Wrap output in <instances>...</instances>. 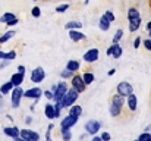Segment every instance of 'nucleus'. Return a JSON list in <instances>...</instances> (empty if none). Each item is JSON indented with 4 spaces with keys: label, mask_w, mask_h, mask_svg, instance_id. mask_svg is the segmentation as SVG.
I'll use <instances>...</instances> for the list:
<instances>
[{
    "label": "nucleus",
    "mask_w": 151,
    "mask_h": 141,
    "mask_svg": "<svg viewBox=\"0 0 151 141\" xmlns=\"http://www.w3.org/2000/svg\"><path fill=\"white\" fill-rule=\"evenodd\" d=\"M78 98V91L75 90V88H72V90H69L66 95L63 97V100H62V107H68V106H72L73 104V101Z\"/></svg>",
    "instance_id": "1"
},
{
    "label": "nucleus",
    "mask_w": 151,
    "mask_h": 141,
    "mask_svg": "<svg viewBox=\"0 0 151 141\" xmlns=\"http://www.w3.org/2000/svg\"><path fill=\"white\" fill-rule=\"evenodd\" d=\"M139 44H141V38L138 37V38L134 41V47H135V48H138V47H139Z\"/></svg>",
    "instance_id": "39"
},
{
    "label": "nucleus",
    "mask_w": 151,
    "mask_h": 141,
    "mask_svg": "<svg viewBox=\"0 0 151 141\" xmlns=\"http://www.w3.org/2000/svg\"><path fill=\"white\" fill-rule=\"evenodd\" d=\"M44 95H46V97H47L49 100L54 98V93H53V91H46V93H44Z\"/></svg>",
    "instance_id": "38"
},
{
    "label": "nucleus",
    "mask_w": 151,
    "mask_h": 141,
    "mask_svg": "<svg viewBox=\"0 0 151 141\" xmlns=\"http://www.w3.org/2000/svg\"><path fill=\"white\" fill-rule=\"evenodd\" d=\"M129 22H131V24H129V30H131V33H134V31H137V30L139 28L141 19L137 18V19H132V21H129Z\"/></svg>",
    "instance_id": "20"
},
{
    "label": "nucleus",
    "mask_w": 151,
    "mask_h": 141,
    "mask_svg": "<svg viewBox=\"0 0 151 141\" xmlns=\"http://www.w3.org/2000/svg\"><path fill=\"white\" fill-rule=\"evenodd\" d=\"M91 141H103V140H101V137H94Z\"/></svg>",
    "instance_id": "43"
},
{
    "label": "nucleus",
    "mask_w": 151,
    "mask_h": 141,
    "mask_svg": "<svg viewBox=\"0 0 151 141\" xmlns=\"http://www.w3.org/2000/svg\"><path fill=\"white\" fill-rule=\"evenodd\" d=\"M110 138H111V137H110V134H109V132H104V134L101 135V140L103 141H110Z\"/></svg>",
    "instance_id": "37"
},
{
    "label": "nucleus",
    "mask_w": 151,
    "mask_h": 141,
    "mask_svg": "<svg viewBox=\"0 0 151 141\" xmlns=\"http://www.w3.org/2000/svg\"><path fill=\"white\" fill-rule=\"evenodd\" d=\"M111 104H116V106L123 107V95H120V94H114V95L111 97Z\"/></svg>",
    "instance_id": "18"
},
{
    "label": "nucleus",
    "mask_w": 151,
    "mask_h": 141,
    "mask_svg": "<svg viewBox=\"0 0 151 141\" xmlns=\"http://www.w3.org/2000/svg\"><path fill=\"white\" fill-rule=\"evenodd\" d=\"M100 28L103 30V31H107V30L110 28V21H109L106 16H101V19H100Z\"/></svg>",
    "instance_id": "22"
},
{
    "label": "nucleus",
    "mask_w": 151,
    "mask_h": 141,
    "mask_svg": "<svg viewBox=\"0 0 151 141\" xmlns=\"http://www.w3.org/2000/svg\"><path fill=\"white\" fill-rule=\"evenodd\" d=\"M69 37H70V40H73V41H79V40H84V38H85V35H84L82 33H79V31H70V33H69Z\"/></svg>",
    "instance_id": "17"
},
{
    "label": "nucleus",
    "mask_w": 151,
    "mask_h": 141,
    "mask_svg": "<svg viewBox=\"0 0 151 141\" xmlns=\"http://www.w3.org/2000/svg\"><path fill=\"white\" fill-rule=\"evenodd\" d=\"M120 112H122V107H120V106H116V104H111V106H110V113H111V116H117V115H120Z\"/></svg>",
    "instance_id": "25"
},
{
    "label": "nucleus",
    "mask_w": 151,
    "mask_h": 141,
    "mask_svg": "<svg viewBox=\"0 0 151 141\" xmlns=\"http://www.w3.org/2000/svg\"><path fill=\"white\" fill-rule=\"evenodd\" d=\"M128 107H129V110H132V112L137 110V97H135V94H131V95L128 97Z\"/></svg>",
    "instance_id": "15"
},
{
    "label": "nucleus",
    "mask_w": 151,
    "mask_h": 141,
    "mask_svg": "<svg viewBox=\"0 0 151 141\" xmlns=\"http://www.w3.org/2000/svg\"><path fill=\"white\" fill-rule=\"evenodd\" d=\"M69 77H73V72L72 71H68L66 69V71L62 72V78H69Z\"/></svg>",
    "instance_id": "34"
},
{
    "label": "nucleus",
    "mask_w": 151,
    "mask_h": 141,
    "mask_svg": "<svg viewBox=\"0 0 151 141\" xmlns=\"http://www.w3.org/2000/svg\"><path fill=\"white\" fill-rule=\"evenodd\" d=\"M128 18H129V21L139 18V13H138V10H137L135 7H131V9H129V12H128Z\"/></svg>",
    "instance_id": "24"
},
{
    "label": "nucleus",
    "mask_w": 151,
    "mask_h": 141,
    "mask_svg": "<svg viewBox=\"0 0 151 141\" xmlns=\"http://www.w3.org/2000/svg\"><path fill=\"white\" fill-rule=\"evenodd\" d=\"M150 37H151V31H150Z\"/></svg>",
    "instance_id": "46"
},
{
    "label": "nucleus",
    "mask_w": 151,
    "mask_h": 141,
    "mask_svg": "<svg viewBox=\"0 0 151 141\" xmlns=\"http://www.w3.org/2000/svg\"><path fill=\"white\" fill-rule=\"evenodd\" d=\"M15 141H27V140H24V138H19V137H18V138H15Z\"/></svg>",
    "instance_id": "45"
},
{
    "label": "nucleus",
    "mask_w": 151,
    "mask_h": 141,
    "mask_svg": "<svg viewBox=\"0 0 151 141\" xmlns=\"http://www.w3.org/2000/svg\"><path fill=\"white\" fill-rule=\"evenodd\" d=\"M54 100H56V103H62V100H63V97L66 95L68 93V88H66V84L65 82H60L56 88H54Z\"/></svg>",
    "instance_id": "2"
},
{
    "label": "nucleus",
    "mask_w": 151,
    "mask_h": 141,
    "mask_svg": "<svg viewBox=\"0 0 151 141\" xmlns=\"http://www.w3.org/2000/svg\"><path fill=\"white\" fill-rule=\"evenodd\" d=\"M147 28H148V31H151V21L148 22V25H147Z\"/></svg>",
    "instance_id": "44"
},
{
    "label": "nucleus",
    "mask_w": 151,
    "mask_h": 141,
    "mask_svg": "<svg viewBox=\"0 0 151 141\" xmlns=\"http://www.w3.org/2000/svg\"><path fill=\"white\" fill-rule=\"evenodd\" d=\"M76 122H78V118H76V116H70V115H69V116L63 118V121H62V132H63V134L68 132L69 128L73 127Z\"/></svg>",
    "instance_id": "4"
},
{
    "label": "nucleus",
    "mask_w": 151,
    "mask_h": 141,
    "mask_svg": "<svg viewBox=\"0 0 151 141\" xmlns=\"http://www.w3.org/2000/svg\"><path fill=\"white\" fill-rule=\"evenodd\" d=\"M85 82H84V78L82 77H79V75H73V78H72V88H75L78 93H82V91H85Z\"/></svg>",
    "instance_id": "3"
},
{
    "label": "nucleus",
    "mask_w": 151,
    "mask_h": 141,
    "mask_svg": "<svg viewBox=\"0 0 151 141\" xmlns=\"http://www.w3.org/2000/svg\"><path fill=\"white\" fill-rule=\"evenodd\" d=\"M18 71H19V74H25V68L21 65V66H18Z\"/></svg>",
    "instance_id": "42"
},
{
    "label": "nucleus",
    "mask_w": 151,
    "mask_h": 141,
    "mask_svg": "<svg viewBox=\"0 0 151 141\" xmlns=\"http://www.w3.org/2000/svg\"><path fill=\"white\" fill-rule=\"evenodd\" d=\"M68 4H60V6H57L56 7V12H59V13H62V12H65V10H68Z\"/></svg>",
    "instance_id": "33"
},
{
    "label": "nucleus",
    "mask_w": 151,
    "mask_h": 141,
    "mask_svg": "<svg viewBox=\"0 0 151 141\" xmlns=\"http://www.w3.org/2000/svg\"><path fill=\"white\" fill-rule=\"evenodd\" d=\"M104 16H106L110 22H111V21H114V15H113L111 12H106V13H104Z\"/></svg>",
    "instance_id": "36"
},
{
    "label": "nucleus",
    "mask_w": 151,
    "mask_h": 141,
    "mask_svg": "<svg viewBox=\"0 0 151 141\" xmlns=\"http://www.w3.org/2000/svg\"><path fill=\"white\" fill-rule=\"evenodd\" d=\"M44 1H49V0H44Z\"/></svg>",
    "instance_id": "47"
},
{
    "label": "nucleus",
    "mask_w": 151,
    "mask_h": 141,
    "mask_svg": "<svg viewBox=\"0 0 151 141\" xmlns=\"http://www.w3.org/2000/svg\"><path fill=\"white\" fill-rule=\"evenodd\" d=\"M21 138H24V140H27V141H38L40 135H38L37 132H34V131L22 129V131H21Z\"/></svg>",
    "instance_id": "6"
},
{
    "label": "nucleus",
    "mask_w": 151,
    "mask_h": 141,
    "mask_svg": "<svg viewBox=\"0 0 151 141\" xmlns=\"http://www.w3.org/2000/svg\"><path fill=\"white\" fill-rule=\"evenodd\" d=\"M44 77H46V74H44L43 68H37V69H34L32 74H31V81L38 84V82H41V81L44 80Z\"/></svg>",
    "instance_id": "7"
},
{
    "label": "nucleus",
    "mask_w": 151,
    "mask_h": 141,
    "mask_svg": "<svg viewBox=\"0 0 151 141\" xmlns=\"http://www.w3.org/2000/svg\"><path fill=\"white\" fill-rule=\"evenodd\" d=\"M66 69H68V71H72V72H75V71H78V69H79V63H78L76 60H70V62H68V65H66Z\"/></svg>",
    "instance_id": "21"
},
{
    "label": "nucleus",
    "mask_w": 151,
    "mask_h": 141,
    "mask_svg": "<svg viewBox=\"0 0 151 141\" xmlns=\"http://www.w3.org/2000/svg\"><path fill=\"white\" fill-rule=\"evenodd\" d=\"M34 1H37V0H34Z\"/></svg>",
    "instance_id": "48"
},
{
    "label": "nucleus",
    "mask_w": 151,
    "mask_h": 141,
    "mask_svg": "<svg viewBox=\"0 0 151 141\" xmlns=\"http://www.w3.org/2000/svg\"><path fill=\"white\" fill-rule=\"evenodd\" d=\"M82 78H84V82H85V84H91V82L94 81V75H93V74H90V72L84 74V77H82Z\"/></svg>",
    "instance_id": "30"
},
{
    "label": "nucleus",
    "mask_w": 151,
    "mask_h": 141,
    "mask_svg": "<svg viewBox=\"0 0 151 141\" xmlns=\"http://www.w3.org/2000/svg\"><path fill=\"white\" fill-rule=\"evenodd\" d=\"M63 140L69 141V140H70V134H69V132H65V134H63Z\"/></svg>",
    "instance_id": "41"
},
{
    "label": "nucleus",
    "mask_w": 151,
    "mask_h": 141,
    "mask_svg": "<svg viewBox=\"0 0 151 141\" xmlns=\"http://www.w3.org/2000/svg\"><path fill=\"white\" fill-rule=\"evenodd\" d=\"M0 57H1V59L12 60V59H15V57H16V53H15V51H9V53H3V51H0Z\"/></svg>",
    "instance_id": "26"
},
{
    "label": "nucleus",
    "mask_w": 151,
    "mask_h": 141,
    "mask_svg": "<svg viewBox=\"0 0 151 141\" xmlns=\"http://www.w3.org/2000/svg\"><path fill=\"white\" fill-rule=\"evenodd\" d=\"M81 113H82L81 106H72V107H70V110H69V115H70V116H76V118H78Z\"/></svg>",
    "instance_id": "23"
},
{
    "label": "nucleus",
    "mask_w": 151,
    "mask_h": 141,
    "mask_svg": "<svg viewBox=\"0 0 151 141\" xmlns=\"http://www.w3.org/2000/svg\"><path fill=\"white\" fill-rule=\"evenodd\" d=\"M85 129H87L88 134L96 135V134L99 132V129H100V122H97V121H90V122H87Z\"/></svg>",
    "instance_id": "8"
},
{
    "label": "nucleus",
    "mask_w": 151,
    "mask_h": 141,
    "mask_svg": "<svg viewBox=\"0 0 151 141\" xmlns=\"http://www.w3.org/2000/svg\"><path fill=\"white\" fill-rule=\"evenodd\" d=\"M132 91H134L132 90V85L129 82H126V81H123V82H120L117 85V94H120L123 97H129L132 94Z\"/></svg>",
    "instance_id": "5"
},
{
    "label": "nucleus",
    "mask_w": 151,
    "mask_h": 141,
    "mask_svg": "<svg viewBox=\"0 0 151 141\" xmlns=\"http://www.w3.org/2000/svg\"><path fill=\"white\" fill-rule=\"evenodd\" d=\"M138 141H151V134H148V132L141 134L139 138H138Z\"/></svg>",
    "instance_id": "32"
},
{
    "label": "nucleus",
    "mask_w": 151,
    "mask_h": 141,
    "mask_svg": "<svg viewBox=\"0 0 151 141\" xmlns=\"http://www.w3.org/2000/svg\"><path fill=\"white\" fill-rule=\"evenodd\" d=\"M13 35H15V31H7L3 37H0V44H1V43H6V41H7L9 38H12Z\"/></svg>",
    "instance_id": "28"
},
{
    "label": "nucleus",
    "mask_w": 151,
    "mask_h": 141,
    "mask_svg": "<svg viewBox=\"0 0 151 141\" xmlns=\"http://www.w3.org/2000/svg\"><path fill=\"white\" fill-rule=\"evenodd\" d=\"M0 21L4 22L6 25H15V24L18 22V19H16V16H15L13 13H4V15L0 18Z\"/></svg>",
    "instance_id": "13"
},
{
    "label": "nucleus",
    "mask_w": 151,
    "mask_h": 141,
    "mask_svg": "<svg viewBox=\"0 0 151 141\" xmlns=\"http://www.w3.org/2000/svg\"><path fill=\"white\" fill-rule=\"evenodd\" d=\"M84 59H85V62H88V63L96 62V60L99 59V50H97V48H91V50H88V51L84 54Z\"/></svg>",
    "instance_id": "10"
},
{
    "label": "nucleus",
    "mask_w": 151,
    "mask_h": 141,
    "mask_svg": "<svg viewBox=\"0 0 151 141\" xmlns=\"http://www.w3.org/2000/svg\"><path fill=\"white\" fill-rule=\"evenodd\" d=\"M40 15H41V10H40V7H34V9H32V16L38 18Z\"/></svg>",
    "instance_id": "35"
},
{
    "label": "nucleus",
    "mask_w": 151,
    "mask_h": 141,
    "mask_svg": "<svg viewBox=\"0 0 151 141\" xmlns=\"http://www.w3.org/2000/svg\"><path fill=\"white\" fill-rule=\"evenodd\" d=\"M44 113H46V116H47V118H50V119L56 118V110H54V106L47 104V106H46V109H44Z\"/></svg>",
    "instance_id": "19"
},
{
    "label": "nucleus",
    "mask_w": 151,
    "mask_h": 141,
    "mask_svg": "<svg viewBox=\"0 0 151 141\" xmlns=\"http://www.w3.org/2000/svg\"><path fill=\"white\" fill-rule=\"evenodd\" d=\"M120 54H122V48H120L119 44H113L111 47H109V50H107V56H113L114 59H119Z\"/></svg>",
    "instance_id": "11"
},
{
    "label": "nucleus",
    "mask_w": 151,
    "mask_h": 141,
    "mask_svg": "<svg viewBox=\"0 0 151 141\" xmlns=\"http://www.w3.org/2000/svg\"><path fill=\"white\" fill-rule=\"evenodd\" d=\"M41 94H43V91L37 87V88H31V90H27L25 93H24V95L25 97H28V98H35V100H38L40 97H41Z\"/></svg>",
    "instance_id": "12"
},
{
    "label": "nucleus",
    "mask_w": 151,
    "mask_h": 141,
    "mask_svg": "<svg viewBox=\"0 0 151 141\" xmlns=\"http://www.w3.org/2000/svg\"><path fill=\"white\" fill-rule=\"evenodd\" d=\"M22 81H24V74H15L13 77H12V80H10V82L13 84V87L16 85V87H19L21 84H22Z\"/></svg>",
    "instance_id": "14"
},
{
    "label": "nucleus",
    "mask_w": 151,
    "mask_h": 141,
    "mask_svg": "<svg viewBox=\"0 0 151 141\" xmlns=\"http://www.w3.org/2000/svg\"><path fill=\"white\" fill-rule=\"evenodd\" d=\"M4 134L9 135V137H12V138H18V135H19L21 132H19V129L15 127V128H4Z\"/></svg>",
    "instance_id": "16"
},
{
    "label": "nucleus",
    "mask_w": 151,
    "mask_h": 141,
    "mask_svg": "<svg viewBox=\"0 0 151 141\" xmlns=\"http://www.w3.org/2000/svg\"><path fill=\"white\" fill-rule=\"evenodd\" d=\"M122 35H123V31H122V30H117V31H116V34H114V38H113L114 44H117V41L122 38Z\"/></svg>",
    "instance_id": "31"
},
{
    "label": "nucleus",
    "mask_w": 151,
    "mask_h": 141,
    "mask_svg": "<svg viewBox=\"0 0 151 141\" xmlns=\"http://www.w3.org/2000/svg\"><path fill=\"white\" fill-rule=\"evenodd\" d=\"M81 27H82V24H81V22H76V21H75V22L72 21V22L66 24V28H68V30H72V31H73L75 28H81Z\"/></svg>",
    "instance_id": "29"
},
{
    "label": "nucleus",
    "mask_w": 151,
    "mask_h": 141,
    "mask_svg": "<svg viewBox=\"0 0 151 141\" xmlns=\"http://www.w3.org/2000/svg\"><path fill=\"white\" fill-rule=\"evenodd\" d=\"M144 46L147 47V50H151V40H145L144 41Z\"/></svg>",
    "instance_id": "40"
},
{
    "label": "nucleus",
    "mask_w": 151,
    "mask_h": 141,
    "mask_svg": "<svg viewBox=\"0 0 151 141\" xmlns=\"http://www.w3.org/2000/svg\"><path fill=\"white\" fill-rule=\"evenodd\" d=\"M22 95H24V91H22L19 87H16V88L13 90V93H12V104H13V107H18V106H19Z\"/></svg>",
    "instance_id": "9"
},
{
    "label": "nucleus",
    "mask_w": 151,
    "mask_h": 141,
    "mask_svg": "<svg viewBox=\"0 0 151 141\" xmlns=\"http://www.w3.org/2000/svg\"><path fill=\"white\" fill-rule=\"evenodd\" d=\"M12 87H13V84H12V82H6V84H3V85H1L0 91H1L3 95H4V94H7L10 90H12Z\"/></svg>",
    "instance_id": "27"
}]
</instances>
